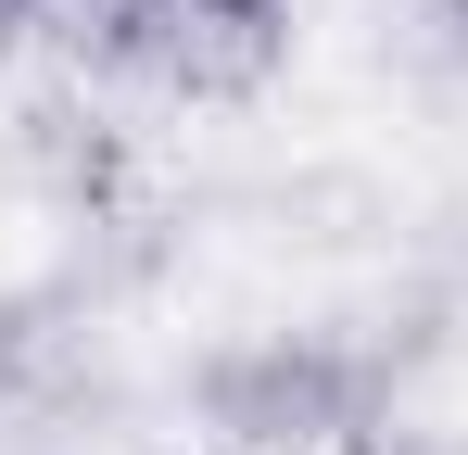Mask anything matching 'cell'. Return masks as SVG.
Returning <instances> with one entry per match:
<instances>
[{
  "label": "cell",
  "instance_id": "cell-1",
  "mask_svg": "<svg viewBox=\"0 0 468 455\" xmlns=\"http://www.w3.org/2000/svg\"><path fill=\"white\" fill-rule=\"evenodd\" d=\"M203 430L229 455H355L380 430V354L329 329H266L203 367Z\"/></svg>",
  "mask_w": 468,
  "mask_h": 455
},
{
  "label": "cell",
  "instance_id": "cell-2",
  "mask_svg": "<svg viewBox=\"0 0 468 455\" xmlns=\"http://www.w3.org/2000/svg\"><path fill=\"white\" fill-rule=\"evenodd\" d=\"M292 64V0H140V64L165 101H253Z\"/></svg>",
  "mask_w": 468,
  "mask_h": 455
},
{
  "label": "cell",
  "instance_id": "cell-3",
  "mask_svg": "<svg viewBox=\"0 0 468 455\" xmlns=\"http://www.w3.org/2000/svg\"><path fill=\"white\" fill-rule=\"evenodd\" d=\"M13 152H26V177H38L51 203H77V216H101V203L127 190V152L101 140V114H77V101H26V114H13Z\"/></svg>",
  "mask_w": 468,
  "mask_h": 455
},
{
  "label": "cell",
  "instance_id": "cell-4",
  "mask_svg": "<svg viewBox=\"0 0 468 455\" xmlns=\"http://www.w3.org/2000/svg\"><path fill=\"white\" fill-rule=\"evenodd\" d=\"M77 303L64 291H13L0 303V405H13V418H26V405H51V392H64V379H77Z\"/></svg>",
  "mask_w": 468,
  "mask_h": 455
},
{
  "label": "cell",
  "instance_id": "cell-5",
  "mask_svg": "<svg viewBox=\"0 0 468 455\" xmlns=\"http://www.w3.org/2000/svg\"><path fill=\"white\" fill-rule=\"evenodd\" d=\"M38 51L64 76H127L140 64V0H38Z\"/></svg>",
  "mask_w": 468,
  "mask_h": 455
},
{
  "label": "cell",
  "instance_id": "cell-6",
  "mask_svg": "<svg viewBox=\"0 0 468 455\" xmlns=\"http://www.w3.org/2000/svg\"><path fill=\"white\" fill-rule=\"evenodd\" d=\"M418 26H431V51L468 76V0H418Z\"/></svg>",
  "mask_w": 468,
  "mask_h": 455
},
{
  "label": "cell",
  "instance_id": "cell-7",
  "mask_svg": "<svg viewBox=\"0 0 468 455\" xmlns=\"http://www.w3.org/2000/svg\"><path fill=\"white\" fill-rule=\"evenodd\" d=\"M355 455H468V443H418V430H367Z\"/></svg>",
  "mask_w": 468,
  "mask_h": 455
},
{
  "label": "cell",
  "instance_id": "cell-8",
  "mask_svg": "<svg viewBox=\"0 0 468 455\" xmlns=\"http://www.w3.org/2000/svg\"><path fill=\"white\" fill-rule=\"evenodd\" d=\"M38 38V0H0V51H26Z\"/></svg>",
  "mask_w": 468,
  "mask_h": 455
}]
</instances>
